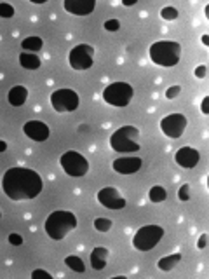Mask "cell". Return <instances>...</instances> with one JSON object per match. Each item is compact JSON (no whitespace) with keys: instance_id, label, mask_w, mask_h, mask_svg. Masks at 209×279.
<instances>
[{"instance_id":"obj_1","label":"cell","mask_w":209,"mask_h":279,"mask_svg":"<svg viewBox=\"0 0 209 279\" xmlns=\"http://www.w3.org/2000/svg\"><path fill=\"white\" fill-rule=\"evenodd\" d=\"M2 190L11 201H32L42 194L44 180L35 169L16 166L2 175Z\"/></svg>"},{"instance_id":"obj_2","label":"cell","mask_w":209,"mask_h":279,"mask_svg":"<svg viewBox=\"0 0 209 279\" xmlns=\"http://www.w3.org/2000/svg\"><path fill=\"white\" fill-rule=\"evenodd\" d=\"M78 225V218L70 209H56L49 213L44 222V230L47 237L53 241H63L68 234H71Z\"/></svg>"},{"instance_id":"obj_3","label":"cell","mask_w":209,"mask_h":279,"mask_svg":"<svg viewBox=\"0 0 209 279\" xmlns=\"http://www.w3.org/2000/svg\"><path fill=\"white\" fill-rule=\"evenodd\" d=\"M181 44L176 40H157L148 47L150 61L157 67L162 68H173L181 61Z\"/></svg>"},{"instance_id":"obj_4","label":"cell","mask_w":209,"mask_h":279,"mask_svg":"<svg viewBox=\"0 0 209 279\" xmlns=\"http://www.w3.org/2000/svg\"><path fill=\"white\" fill-rule=\"evenodd\" d=\"M108 143H110L112 150L117 154H136L141 150L139 129L136 126H121L112 133Z\"/></svg>"},{"instance_id":"obj_5","label":"cell","mask_w":209,"mask_h":279,"mask_svg":"<svg viewBox=\"0 0 209 279\" xmlns=\"http://www.w3.org/2000/svg\"><path fill=\"white\" fill-rule=\"evenodd\" d=\"M103 101L110 107L115 108H126L135 98V87L126 80H115V82L105 86L101 93Z\"/></svg>"},{"instance_id":"obj_6","label":"cell","mask_w":209,"mask_h":279,"mask_svg":"<svg viewBox=\"0 0 209 279\" xmlns=\"http://www.w3.org/2000/svg\"><path fill=\"white\" fill-rule=\"evenodd\" d=\"M164 234H166V230H164L162 225L148 223V225H143L136 230L135 236H133V239H131V244L136 251H141V253H145V251H152L153 248L162 241Z\"/></svg>"},{"instance_id":"obj_7","label":"cell","mask_w":209,"mask_h":279,"mask_svg":"<svg viewBox=\"0 0 209 279\" xmlns=\"http://www.w3.org/2000/svg\"><path fill=\"white\" fill-rule=\"evenodd\" d=\"M60 166L63 173L70 178H82L89 173V161L78 150H67L60 155Z\"/></svg>"},{"instance_id":"obj_8","label":"cell","mask_w":209,"mask_h":279,"mask_svg":"<svg viewBox=\"0 0 209 279\" xmlns=\"http://www.w3.org/2000/svg\"><path fill=\"white\" fill-rule=\"evenodd\" d=\"M51 107L58 114H71L80 107V96L71 87H60L51 93Z\"/></svg>"},{"instance_id":"obj_9","label":"cell","mask_w":209,"mask_h":279,"mask_svg":"<svg viewBox=\"0 0 209 279\" xmlns=\"http://www.w3.org/2000/svg\"><path fill=\"white\" fill-rule=\"evenodd\" d=\"M94 56L96 49L92 46L84 42L77 44L68 53V65L75 72H85V70H91L92 65H94Z\"/></svg>"},{"instance_id":"obj_10","label":"cell","mask_w":209,"mask_h":279,"mask_svg":"<svg viewBox=\"0 0 209 279\" xmlns=\"http://www.w3.org/2000/svg\"><path fill=\"white\" fill-rule=\"evenodd\" d=\"M188 126V117L181 112H173V114H167L160 119L159 128L166 138L169 140H178L185 135Z\"/></svg>"},{"instance_id":"obj_11","label":"cell","mask_w":209,"mask_h":279,"mask_svg":"<svg viewBox=\"0 0 209 279\" xmlns=\"http://www.w3.org/2000/svg\"><path fill=\"white\" fill-rule=\"evenodd\" d=\"M96 199H98V203L103 208L112 209V211H121V209H124L128 206V199L122 196V192L117 187H112V185L99 189L98 194H96Z\"/></svg>"},{"instance_id":"obj_12","label":"cell","mask_w":209,"mask_h":279,"mask_svg":"<svg viewBox=\"0 0 209 279\" xmlns=\"http://www.w3.org/2000/svg\"><path fill=\"white\" fill-rule=\"evenodd\" d=\"M143 168V159L138 155H121L112 161V169L119 175H136Z\"/></svg>"},{"instance_id":"obj_13","label":"cell","mask_w":209,"mask_h":279,"mask_svg":"<svg viewBox=\"0 0 209 279\" xmlns=\"http://www.w3.org/2000/svg\"><path fill=\"white\" fill-rule=\"evenodd\" d=\"M23 133L28 140L35 141V143H44L47 141L51 136V128L42 121H37V119H32V121H26L23 124Z\"/></svg>"},{"instance_id":"obj_14","label":"cell","mask_w":209,"mask_h":279,"mask_svg":"<svg viewBox=\"0 0 209 279\" xmlns=\"http://www.w3.org/2000/svg\"><path fill=\"white\" fill-rule=\"evenodd\" d=\"M199 161H201V152L197 148L190 147V145L178 148L176 154H174V162L183 169H194L199 164Z\"/></svg>"},{"instance_id":"obj_15","label":"cell","mask_w":209,"mask_h":279,"mask_svg":"<svg viewBox=\"0 0 209 279\" xmlns=\"http://www.w3.org/2000/svg\"><path fill=\"white\" fill-rule=\"evenodd\" d=\"M63 9L71 16H91L96 9V2L94 0H65L63 2Z\"/></svg>"},{"instance_id":"obj_16","label":"cell","mask_w":209,"mask_h":279,"mask_svg":"<svg viewBox=\"0 0 209 279\" xmlns=\"http://www.w3.org/2000/svg\"><path fill=\"white\" fill-rule=\"evenodd\" d=\"M108 258H110V250L107 246H94L89 255V262L94 271H103L108 265Z\"/></svg>"},{"instance_id":"obj_17","label":"cell","mask_w":209,"mask_h":279,"mask_svg":"<svg viewBox=\"0 0 209 279\" xmlns=\"http://www.w3.org/2000/svg\"><path fill=\"white\" fill-rule=\"evenodd\" d=\"M7 101H9V105H11V107H14V108L23 107V105L28 101V87L21 86V84H16V86H12L11 89H9V93H7Z\"/></svg>"},{"instance_id":"obj_18","label":"cell","mask_w":209,"mask_h":279,"mask_svg":"<svg viewBox=\"0 0 209 279\" xmlns=\"http://www.w3.org/2000/svg\"><path fill=\"white\" fill-rule=\"evenodd\" d=\"M18 61H19V67L25 68V70H39L40 67H42V60H40L39 54H33V53H19L18 56Z\"/></svg>"},{"instance_id":"obj_19","label":"cell","mask_w":209,"mask_h":279,"mask_svg":"<svg viewBox=\"0 0 209 279\" xmlns=\"http://www.w3.org/2000/svg\"><path fill=\"white\" fill-rule=\"evenodd\" d=\"M42 47H44V39L39 35H30V37H25V39L21 40L23 53L37 54L39 51H42Z\"/></svg>"},{"instance_id":"obj_20","label":"cell","mask_w":209,"mask_h":279,"mask_svg":"<svg viewBox=\"0 0 209 279\" xmlns=\"http://www.w3.org/2000/svg\"><path fill=\"white\" fill-rule=\"evenodd\" d=\"M181 258H183V257H181V253L166 255V257H162V258H159V260H157V267H159V271H162V272H171L178 264H180Z\"/></svg>"},{"instance_id":"obj_21","label":"cell","mask_w":209,"mask_h":279,"mask_svg":"<svg viewBox=\"0 0 209 279\" xmlns=\"http://www.w3.org/2000/svg\"><path fill=\"white\" fill-rule=\"evenodd\" d=\"M63 262L70 271L77 272V274H84L85 272V264L82 260V257H78V255H68V257H65Z\"/></svg>"},{"instance_id":"obj_22","label":"cell","mask_w":209,"mask_h":279,"mask_svg":"<svg viewBox=\"0 0 209 279\" xmlns=\"http://www.w3.org/2000/svg\"><path fill=\"white\" fill-rule=\"evenodd\" d=\"M167 199V190L162 185H153L148 190V201L153 204H160Z\"/></svg>"},{"instance_id":"obj_23","label":"cell","mask_w":209,"mask_h":279,"mask_svg":"<svg viewBox=\"0 0 209 279\" xmlns=\"http://www.w3.org/2000/svg\"><path fill=\"white\" fill-rule=\"evenodd\" d=\"M92 227H94L96 232L107 234V232H110V230H112L114 222H112L110 218H107V216H98V218L92 220Z\"/></svg>"},{"instance_id":"obj_24","label":"cell","mask_w":209,"mask_h":279,"mask_svg":"<svg viewBox=\"0 0 209 279\" xmlns=\"http://www.w3.org/2000/svg\"><path fill=\"white\" fill-rule=\"evenodd\" d=\"M178 16H180V11L174 5H166V7L160 9V18L164 21H176Z\"/></svg>"},{"instance_id":"obj_25","label":"cell","mask_w":209,"mask_h":279,"mask_svg":"<svg viewBox=\"0 0 209 279\" xmlns=\"http://www.w3.org/2000/svg\"><path fill=\"white\" fill-rule=\"evenodd\" d=\"M16 9L12 4H7V2H0V18L2 19H11L14 18Z\"/></svg>"},{"instance_id":"obj_26","label":"cell","mask_w":209,"mask_h":279,"mask_svg":"<svg viewBox=\"0 0 209 279\" xmlns=\"http://www.w3.org/2000/svg\"><path fill=\"white\" fill-rule=\"evenodd\" d=\"M178 201L180 203H188V201L192 199V194H190V185L188 183H183V185L178 189V194H176Z\"/></svg>"},{"instance_id":"obj_27","label":"cell","mask_w":209,"mask_h":279,"mask_svg":"<svg viewBox=\"0 0 209 279\" xmlns=\"http://www.w3.org/2000/svg\"><path fill=\"white\" fill-rule=\"evenodd\" d=\"M121 26H122V23H121V19H117V18L107 19V21L103 23V28L107 30V32H112V33L119 32V30H121Z\"/></svg>"},{"instance_id":"obj_28","label":"cell","mask_w":209,"mask_h":279,"mask_svg":"<svg viewBox=\"0 0 209 279\" xmlns=\"http://www.w3.org/2000/svg\"><path fill=\"white\" fill-rule=\"evenodd\" d=\"M181 94V86L180 84H173L166 89V98L167 100H176L178 96Z\"/></svg>"},{"instance_id":"obj_29","label":"cell","mask_w":209,"mask_h":279,"mask_svg":"<svg viewBox=\"0 0 209 279\" xmlns=\"http://www.w3.org/2000/svg\"><path fill=\"white\" fill-rule=\"evenodd\" d=\"M7 241H9V244H11V246H23V243H25V237H23L21 234H18V232H11V234H9V237H7Z\"/></svg>"},{"instance_id":"obj_30","label":"cell","mask_w":209,"mask_h":279,"mask_svg":"<svg viewBox=\"0 0 209 279\" xmlns=\"http://www.w3.org/2000/svg\"><path fill=\"white\" fill-rule=\"evenodd\" d=\"M30 278H32V279H39V278L53 279V274H51L49 271H46V269H35V271H32V274H30Z\"/></svg>"},{"instance_id":"obj_31","label":"cell","mask_w":209,"mask_h":279,"mask_svg":"<svg viewBox=\"0 0 209 279\" xmlns=\"http://www.w3.org/2000/svg\"><path fill=\"white\" fill-rule=\"evenodd\" d=\"M206 75H208V67H206V65H197V67H195V70H194L195 79L202 80V79H206Z\"/></svg>"},{"instance_id":"obj_32","label":"cell","mask_w":209,"mask_h":279,"mask_svg":"<svg viewBox=\"0 0 209 279\" xmlns=\"http://www.w3.org/2000/svg\"><path fill=\"white\" fill-rule=\"evenodd\" d=\"M206 246H208V234L202 232L197 239V250H206Z\"/></svg>"},{"instance_id":"obj_33","label":"cell","mask_w":209,"mask_h":279,"mask_svg":"<svg viewBox=\"0 0 209 279\" xmlns=\"http://www.w3.org/2000/svg\"><path fill=\"white\" fill-rule=\"evenodd\" d=\"M201 112L202 115H209V96H204L201 101Z\"/></svg>"},{"instance_id":"obj_34","label":"cell","mask_w":209,"mask_h":279,"mask_svg":"<svg viewBox=\"0 0 209 279\" xmlns=\"http://www.w3.org/2000/svg\"><path fill=\"white\" fill-rule=\"evenodd\" d=\"M7 141H5V140H0V154H4L5 150H7Z\"/></svg>"},{"instance_id":"obj_35","label":"cell","mask_w":209,"mask_h":279,"mask_svg":"<svg viewBox=\"0 0 209 279\" xmlns=\"http://www.w3.org/2000/svg\"><path fill=\"white\" fill-rule=\"evenodd\" d=\"M201 42H202V46H206V47L209 46V35L208 33H204V35L201 37Z\"/></svg>"},{"instance_id":"obj_36","label":"cell","mask_w":209,"mask_h":279,"mask_svg":"<svg viewBox=\"0 0 209 279\" xmlns=\"http://www.w3.org/2000/svg\"><path fill=\"white\" fill-rule=\"evenodd\" d=\"M204 12H206V18H209V5H206L204 7Z\"/></svg>"},{"instance_id":"obj_37","label":"cell","mask_w":209,"mask_h":279,"mask_svg":"<svg viewBox=\"0 0 209 279\" xmlns=\"http://www.w3.org/2000/svg\"><path fill=\"white\" fill-rule=\"evenodd\" d=\"M0 220H2V211H0Z\"/></svg>"}]
</instances>
